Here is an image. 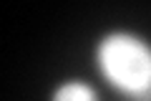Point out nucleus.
Here are the masks:
<instances>
[{"mask_svg":"<svg viewBox=\"0 0 151 101\" xmlns=\"http://www.w3.org/2000/svg\"><path fill=\"white\" fill-rule=\"evenodd\" d=\"M50 101H98V94H96V89H93L91 84L73 78V81L60 84L58 89L53 91Z\"/></svg>","mask_w":151,"mask_h":101,"instance_id":"nucleus-2","label":"nucleus"},{"mask_svg":"<svg viewBox=\"0 0 151 101\" xmlns=\"http://www.w3.org/2000/svg\"><path fill=\"white\" fill-rule=\"evenodd\" d=\"M101 73L124 94L151 91V46L134 33H108L96 48Z\"/></svg>","mask_w":151,"mask_h":101,"instance_id":"nucleus-1","label":"nucleus"}]
</instances>
